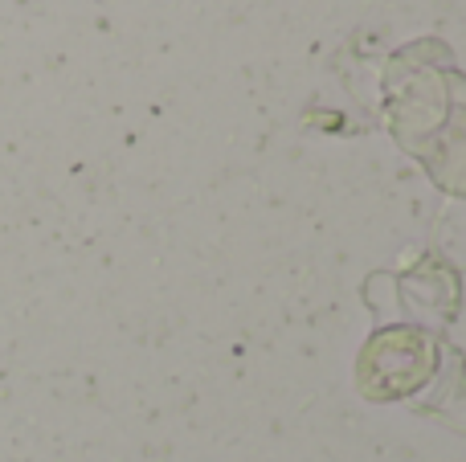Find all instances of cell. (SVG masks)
I'll return each mask as SVG.
<instances>
[{"label": "cell", "mask_w": 466, "mask_h": 462, "mask_svg": "<svg viewBox=\"0 0 466 462\" xmlns=\"http://www.w3.org/2000/svg\"><path fill=\"white\" fill-rule=\"evenodd\" d=\"M434 368V344L421 332L397 327L385 332L364 348L360 360V385L369 397H401V393L418 389Z\"/></svg>", "instance_id": "6da1fadb"}]
</instances>
